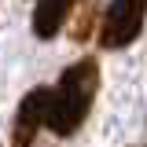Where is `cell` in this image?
I'll return each instance as SVG.
<instances>
[{
    "label": "cell",
    "instance_id": "obj_1",
    "mask_svg": "<svg viewBox=\"0 0 147 147\" xmlns=\"http://www.w3.org/2000/svg\"><path fill=\"white\" fill-rule=\"evenodd\" d=\"M96 88H99V66L92 59H81L63 70L59 85L52 88V107H48V129L55 136H74L81 129L96 99Z\"/></svg>",
    "mask_w": 147,
    "mask_h": 147
},
{
    "label": "cell",
    "instance_id": "obj_4",
    "mask_svg": "<svg viewBox=\"0 0 147 147\" xmlns=\"http://www.w3.org/2000/svg\"><path fill=\"white\" fill-rule=\"evenodd\" d=\"M74 0H37V11H33V33L37 37H55L63 30V22L70 15Z\"/></svg>",
    "mask_w": 147,
    "mask_h": 147
},
{
    "label": "cell",
    "instance_id": "obj_2",
    "mask_svg": "<svg viewBox=\"0 0 147 147\" xmlns=\"http://www.w3.org/2000/svg\"><path fill=\"white\" fill-rule=\"evenodd\" d=\"M144 15H147V0H110L103 26H99V44L103 48L132 44L144 30Z\"/></svg>",
    "mask_w": 147,
    "mask_h": 147
},
{
    "label": "cell",
    "instance_id": "obj_3",
    "mask_svg": "<svg viewBox=\"0 0 147 147\" xmlns=\"http://www.w3.org/2000/svg\"><path fill=\"white\" fill-rule=\"evenodd\" d=\"M48 107H52V88H33L18 103L15 125H11V147H33V136L40 125H48Z\"/></svg>",
    "mask_w": 147,
    "mask_h": 147
}]
</instances>
